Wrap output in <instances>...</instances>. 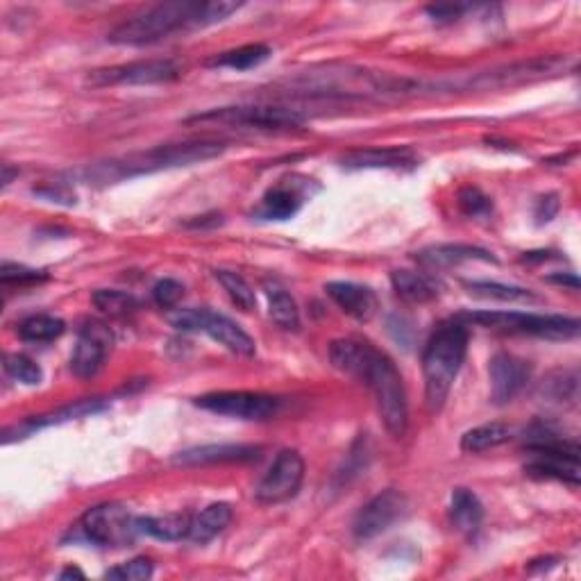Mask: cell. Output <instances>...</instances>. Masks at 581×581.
Returning a JSON list of instances; mask_svg holds the SVG:
<instances>
[{
    "mask_svg": "<svg viewBox=\"0 0 581 581\" xmlns=\"http://www.w3.org/2000/svg\"><path fill=\"white\" fill-rule=\"evenodd\" d=\"M225 148L227 146L223 141L214 139L164 143V146L139 150V153H130L87 166L84 171H80V178L89 184H114L121 180L139 178V175H153L159 171H171V168L207 162V159L223 155Z\"/></svg>",
    "mask_w": 581,
    "mask_h": 581,
    "instance_id": "obj_1",
    "label": "cell"
},
{
    "mask_svg": "<svg viewBox=\"0 0 581 581\" xmlns=\"http://www.w3.org/2000/svg\"><path fill=\"white\" fill-rule=\"evenodd\" d=\"M468 325L457 318L443 323L432 334L423 352V380H425V407L429 414H439L448 402L452 384L457 380L468 350Z\"/></svg>",
    "mask_w": 581,
    "mask_h": 581,
    "instance_id": "obj_2",
    "label": "cell"
},
{
    "mask_svg": "<svg viewBox=\"0 0 581 581\" xmlns=\"http://www.w3.org/2000/svg\"><path fill=\"white\" fill-rule=\"evenodd\" d=\"M198 14L200 3H191V0H171V3L150 5L116 25L107 35V41L119 46L155 44V41L178 30L200 28Z\"/></svg>",
    "mask_w": 581,
    "mask_h": 581,
    "instance_id": "obj_3",
    "label": "cell"
},
{
    "mask_svg": "<svg viewBox=\"0 0 581 581\" xmlns=\"http://www.w3.org/2000/svg\"><path fill=\"white\" fill-rule=\"evenodd\" d=\"M357 382L366 384L368 389L373 391L377 411H380L386 432H389L393 439H402L409 427V407L402 375L398 373L393 361L386 357L384 352L373 350Z\"/></svg>",
    "mask_w": 581,
    "mask_h": 581,
    "instance_id": "obj_4",
    "label": "cell"
},
{
    "mask_svg": "<svg viewBox=\"0 0 581 581\" xmlns=\"http://www.w3.org/2000/svg\"><path fill=\"white\" fill-rule=\"evenodd\" d=\"M457 321L504 334H527L550 341H570L579 334L577 318L557 314H522V311H466Z\"/></svg>",
    "mask_w": 581,
    "mask_h": 581,
    "instance_id": "obj_5",
    "label": "cell"
},
{
    "mask_svg": "<svg viewBox=\"0 0 581 581\" xmlns=\"http://www.w3.org/2000/svg\"><path fill=\"white\" fill-rule=\"evenodd\" d=\"M187 123L227 125V128H255V130H298L305 125V116L289 107L243 105V107H221L205 114H196L187 119Z\"/></svg>",
    "mask_w": 581,
    "mask_h": 581,
    "instance_id": "obj_6",
    "label": "cell"
},
{
    "mask_svg": "<svg viewBox=\"0 0 581 581\" xmlns=\"http://www.w3.org/2000/svg\"><path fill=\"white\" fill-rule=\"evenodd\" d=\"M168 323L180 332H205L234 355L252 357L257 350L255 339L239 323L209 309H175L168 314Z\"/></svg>",
    "mask_w": 581,
    "mask_h": 581,
    "instance_id": "obj_7",
    "label": "cell"
},
{
    "mask_svg": "<svg viewBox=\"0 0 581 581\" xmlns=\"http://www.w3.org/2000/svg\"><path fill=\"white\" fill-rule=\"evenodd\" d=\"M570 66L568 57L561 55H547V57H534V60L525 62H513L500 69L477 73L475 78H468L459 87L463 89H479V91H493V89H509L520 87V84L538 82L545 78H557Z\"/></svg>",
    "mask_w": 581,
    "mask_h": 581,
    "instance_id": "obj_8",
    "label": "cell"
},
{
    "mask_svg": "<svg viewBox=\"0 0 581 581\" xmlns=\"http://www.w3.org/2000/svg\"><path fill=\"white\" fill-rule=\"evenodd\" d=\"M78 529L82 538L100 547H125L139 534L137 518H132L130 511L116 502L91 507L80 518Z\"/></svg>",
    "mask_w": 581,
    "mask_h": 581,
    "instance_id": "obj_9",
    "label": "cell"
},
{
    "mask_svg": "<svg viewBox=\"0 0 581 581\" xmlns=\"http://www.w3.org/2000/svg\"><path fill=\"white\" fill-rule=\"evenodd\" d=\"M196 407L218 416L241 420H268L280 411V398L255 391H216L196 398Z\"/></svg>",
    "mask_w": 581,
    "mask_h": 581,
    "instance_id": "obj_10",
    "label": "cell"
},
{
    "mask_svg": "<svg viewBox=\"0 0 581 581\" xmlns=\"http://www.w3.org/2000/svg\"><path fill=\"white\" fill-rule=\"evenodd\" d=\"M302 482H305V459L296 450H282L257 484L255 498L261 504L289 502L298 495Z\"/></svg>",
    "mask_w": 581,
    "mask_h": 581,
    "instance_id": "obj_11",
    "label": "cell"
},
{
    "mask_svg": "<svg viewBox=\"0 0 581 581\" xmlns=\"http://www.w3.org/2000/svg\"><path fill=\"white\" fill-rule=\"evenodd\" d=\"M180 78V66L173 60H139L130 64L107 66L89 73L87 82L94 87H116V84H159Z\"/></svg>",
    "mask_w": 581,
    "mask_h": 581,
    "instance_id": "obj_12",
    "label": "cell"
},
{
    "mask_svg": "<svg viewBox=\"0 0 581 581\" xmlns=\"http://www.w3.org/2000/svg\"><path fill=\"white\" fill-rule=\"evenodd\" d=\"M407 507V495L395 491V488L377 493L373 500H368L357 511L355 522H352V534H355L357 541H370V538L384 534L386 529L395 525L407 513Z\"/></svg>",
    "mask_w": 581,
    "mask_h": 581,
    "instance_id": "obj_13",
    "label": "cell"
},
{
    "mask_svg": "<svg viewBox=\"0 0 581 581\" xmlns=\"http://www.w3.org/2000/svg\"><path fill=\"white\" fill-rule=\"evenodd\" d=\"M114 336L109 332L105 323L89 321L82 325L78 343L71 355V370L73 375H78L80 380H89V377L98 375V370L103 368L105 357L109 348H112Z\"/></svg>",
    "mask_w": 581,
    "mask_h": 581,
    "instance_id": "obj_14",
    "label": "cell"
},
{
    "mask_svg": "<svg viewBox=\"0 0 581 581\" xmlns=\"http://www.w3.org/2000/svg\"><path fill=\"white\" fill-rule=\"evenodd\" d=\"M107 409V402L100 398H89V400H78L66 404V407H60L57 411H50V414H41V416H30L21 420V423H14L10 427L3 429V443H12V441H21L28 439L39 429L44 427H53V425H62V423H71V420H78L84 416H94L98 411Z\"/></svg>",
    "mask_w": 581,
    "mask_h": 581,
    "instance_id": "obj_15",
    "label": "cell"
},
{
    "mask_svg": "<svg viewBox=\"0 0 581 581\" xmlns=\"http://www.w3.org/2000/svg\"><path fill=\"white\" fill-rule=\"evenodd\" d=\"M491 375V398L495 404L516 400L527 382L532 380V364L511 352H498L488 366Z\"/></svg>",
    "mask_w": 581,
    "mask_h": 581,
    "instance_id": "obj_16",
    "label": "cell"
},
{
    "mask_svg": "<svg viewBox=\"0 0 581 581\" xmlns=\"http://www.w3.org/2000/svg\"><path fill=\"white\" fill-rule=\"evenodd\" d=\"M259 445H243V443H212V445H196V448L182 450L173 457V463L178 466H212V463H248L259 459Z\"/></svg>",
    "mask_w": 581,
    "mask_h": 581,
    "instance_id": "obj_17",
    "label": "cell"
},
{
    "mask_svg": "<svg viewBox=\"0 0 581 581\" xmlns=\"http://www.w3.org/2000/svg\"><path fill=\"white\" fill-rule=\"evenodd\" d=\"M325 291L345 314L359 323H368L377 314V307H380L375 291L355 282H330L325 284Z\"/></svg>",
    "mask_w": 581,
    "mask_h": 581,
    "instance_id": "obj_18",
    "label": "cell"
},
{
    "mask_svg": "<svg viewBox=\"0 0 581 581\" xmlns=\"http://www.w3.org/2000/svg\"><path fill=\"white\" fill-rule=\"evenodd\" d=\"M341 164L345 168H352V171H361V168H414L418 164V157L407 146L361 148L345 155Z\"/></svg>",
    "mask_w": 581,
    "mask_h": 581,
    "instance_id": "obj_19",
    "label": "cell"
},
{
    "mask_svg": "<svg viewBox=\"0 0 581 581\" xmlns=\"http://www.w3.org/2000/svg\"><path fill=\"white\" fill-rule=\"evenodd\" d=\"M534 459L527 463V473L536 477L557 479V482L579 486V452H532Z\"/></svg>",
    "mask_w": 581,
    "mask_h": 581,
    "instance_id": "obj_20",
    "label": "cell"
},
{
    "mask_svg": "<svg viewBox=\"0 0 581 581\" xmlns=\"http://www.w3.org/2000/svg\"><path fill=\"white\" fill-rule=\"evenodd\" d=\"M452 527L466 538H473L484 520V507L470 488H454L450 498Z\"/></svg>",
    "mask_w": 581,
    "mask_h": 581,
    "instance_id": "obj_21",
    "label": "cell"
},
{
    "mask_svg": "<svg viewBox=\"0 0 581 581\" xmlns=\"http://www.w3.org/2000/svg\"><path fill=\"white\" fill-rule=\"evenodd\" d=\"M416 261L425 266H454L461 261H495L493 252L477 246H463V243H445V246H434L416 252Z\"/></svg>",
    "mask_w": 581,
    "mask_h": 581,
    "instance_id": "obj_22",
    "label": "cell"
},
{
    "mask_svg": "<svg viewBox=\"0 0 581 581\" xmlns=\"http://www.w3.org/2000/svg\"><path fill=\"white\" fill-rule=\"evenodd\" d=\"M375 348L368 341L361 339H339L330 345V361L336 370L359 380L361 370H364L370 352Z\"/></svg>",
    "mask_w": 581,
    "mask_h": 581,
    "instance_id": "obj_23",
    "label": "cell"
},
{
    "mask_svg": "<svg viewBox=\"0 0 581 581\" xmlns=\"http://www.w3.org/2000/svg\"><path fill=\"white\" fill-rule=\"evenodd\" d=\"M232 522V507L225 502L209 504L207 509H202L198 516L191 518L189 529V541L205 545L216 538L223 529Z\"/></svg>",
    "mask_w": 581,
    "mask_h": 581,
    "instance_id": "obj_24",
    "label": "cell"
},
{
    "mask_svg": "<svg viewBox=\"0 0 581 581\" xmlns=\"http://www.w3.org/2000/svg\"><path fill=\"white\" fill-rule=\"evenodd\" d=\"M189 529V513H166V516L137 518V532L159 538V541H182V538H189Z\"/></svg>",
    "mask_w": 581,
    "mask_h": 581,
    "instance_id": "obj_25",
    "label": "cell"
},
{
    "mask_svg": "<svg viewBox=\"0 0 581 581\" xmlns=\"http://www.w3.org/2000/svg\"><path fill=\"white\" fill-rule=\"evenodd\" d=\"M391 286L402 300L414 302V305H425L439 298V286L427 275L416 271H393Z\"/></svg>",
    "mask_w": 581,
    "mask_h": 581,
    "instance_id": "obj_26",
    "label": "cell"
},
{
    "mask_svg": "<svg viewBox=\"0 0 581 581\" xmlns=\"http://www.w3.org/2000/svg\"><path fill=\"white\" fill-rule=\"evenodd\" d=\"M302 198L296 189H289L280 184L261 198L257 207V216L266 218V221H286L300 212Z\"/></svg>",
    "mask_w": 581,
    "mask_h": 581,
    "instance_id": "obj_27",
    "label": "cell"
},
{
    "mask_svg": "<svg viewBox=\"0 0 581 581\" xmlns=\"http://www.w3.org/2000/svg\"><path fill=\"white\" fill-rule=\"evenodd\" d=\"M511 434H513L511 427L498 423V420H495V423L477 425L461 436V450L468 454H482L488 450H495L507 443L511 439Z\"/></svg>",
    "mask_w": 581,
    "mask_h": 581,
    "instance_id": "obj_28",
    "label": "cell"
},
{
    "mask_svg": "<svg viewBox=\"0 0 581 581\" xmlns=\"http://www.w3.org/2000/svg\"><path fill=\"white\" fill-rule=\"evenodd\" d=\"M264 289L268 296V314H271L273 323L284 327V330H298L300 309L291 293L277 282H266Z\"/></svg>",
    "mask_w": 581,
    "mask_h": 581,
    "instance_id": "obj_29",
    "label": "cell"
},
{
    "mask_svg": "<svg viewBox=\"0 0 581 581\" xmlns=\"http://www.w3.org/2000/svg\"><path fill=\"white\" fill-rule=\"evenodd\" d=\"M271 46L266 44H248L234 50H225V53L216 55L209 60V66H221V69H232V71H250L255 66L264 64L268 57H271Z\"/></svg>",
    "mask_w": 581,
    "mask_h": 581,
    "instance_id": "obj_30",
    "label": "cell"
},
{
    "mask_svg": "<svg viewBox=\"0 0 581 581\" xmlns=\"http://www.w3.org/2000/svg\"><path fill=\"white\" fill-rule=\"evenodd\" d=\"M64 330H66V325L62 318L39 314V316L25 318V321L19 325V336L28 343H50V341L60 339Z\"/></svg>",
    "mask_w": 581,
    "mask_h": 581,
    "instance_id": "obj_31",
    "label": "cell"
},
{
    "mask_svg": "<svg viewBox=\"0 0 581 581\" xmlns=\"http://www.w3.org/2000/svg\"><path fill=\"white\" fill-rule=\"evenodd\" d=\"M468 293H473L477 298H488V300H500V302H532L536 296L529 289H522V286H511L502 282H463Z\"/></svg>",
    "mask_w": 581,
    "mask_h": 581,
    "instance_id": "obj_32",
    "label": "cell"
},
{
    "mask_svg": "<svg viewBox=\"0 0 581 581\" xmlns=\"http://www.w3.org/2000/svg\"><path fill=\"white\" fill-rule=\"evenodd\" d=\"M94 307L109 318H123L128 314H134L139 309V300L130 296L125 291H114V289H98L91 296Z\"/></svg>",
    "mask_w": 581,
    "mask_h": 581,
    "instance_id": "obj_33",
    "label": "cell"
},
{
    "mask_svg": "<svg viewBox=\"0 0 581 581\" xmlns=\"http://www.w3.org/2000/svg\"><path fill=\"white\" fill-rule=\"evenodd\" d=\"M214 277L218 280V284L223 286L227 296H230V300L241 311H255L257 309L255 291H252V286L246 280H243V277L239 273L225 271V268H216Z\"/></svg>",
    "mask_w": 581,
    "mask_h": 581,
    "instance_id": "obj_34",
    "label": "cell"
},
{
    "mask_svg": "<svg viewBox=\"0 0 581 581\" xmlns=\"http://www.w3.org/2000/svg\"><path fill=\"white\" fill-rule=\"evenodd\" d=\"M3 366H5V373L10 375L12 380L23 382L28 386L39 384L41 377H44V373H41V368L35 364V361L25 355H19V352H14V355H5Z\"/></svg>",
    "mask_w": 581,
    "mask_h": 581,
    "instance_id": "obj_35",
    "label": "cell"
},
{
    "mask_svg": "<svg viewBox=\"0 0 581 581\" xmlns=\"http://www.w3.org/2000/svg\"><path fill=\"white\" fill-rule=\"evenodd\" d=\"M457 205L470 218H484L493 212V202L477 187H463L457 196Z\"/></svg>",
    "mask_w": 581,
    "mask_h": 581,
    "instance_id": "obj_36",
    "label": "cell"
},
{
    "mask_svg": "<svg viewBox=\"0 0 581 581\" xmlns=\"http://www.w3.org/2000/svg\"><path fill=\"white\" fill-rule=\"evenodd\" d=\"M48 275L44 271H35V268L12 264V261H5L3 268H0V282L3 286H30L46 282Z\"/></svg>",
    "mask_w": 581,
    "mask_h": 581,
    "instance_id": "obj_37",
    "label": "cell"
},
{
    "mask_svg": "<svg viewBox=\"0 0 581 581\" xmlns=\"http://www.w3.org/2000/svg\"><path fill=\"white\" fill-rule=\"evenodd\" d=\"M155 566L153 561L146 559V557H137L128 563H121V566H116L112 570H107V579H119V581H141V579H148L153 577Z\"/></svg>",
    "mask_w": 581,
    "mask_h": 581,
    "instance_id": "obj_38",
    "label": "cell"
},
{
    "mask_svg": "<svg viewBox=\"0 0 581 581\" xmlns=\"http://www.w3.org/2000/svg\"><path fill=\"white\" fill-rule=\"evenodd\" d=\"M543 393L550 400H575L577 398V373H557L543 384Z\"/></svg>",
    "mask_w": 581,
    "mask_h": 581,
    "instance_id": "obj_39",
    "label": "cell"
},
{
    "mask_svg": "<svg viewBox=\"0 0 581 581\" xmlns=\"http://www.w3.org/2000/svg\"><path fill=\"white\" fill-rule=\"evenodd\" d=\"M184 296V286L178 280L164 277L153 286V298L162 309H175Z\"/></svg>",
    "mask_w": 581,
    "mask_h": 581,
    "instance_id": "obj_40",
    "label": "cell"
},
{
    "mask_svg": "<svg viewBox=\"0 0 581 581\" xmlns=\"http://www.w3.org/2000/svg\"><path fill=\"white\" fill-rule=\"evenodd\" d=\"M559 209H561V202H559V196H557V193H547V196L538 198L536 209H534L536 223H538V225L550 223L552 218L559 214Z\"/></svg>",
    "mask_w": 581,
    "mask_h": 581,
    "instance_id": "obj_41",
    "label": "cell"
},
{
    "mask_svg": "<svg viewBox=\"0 0 581 581\" xmlns=\"http://www.w3.org/2000/svg\"><path fill=\"white\" fill-rule=\"evenodd\" d=\"M35 196H41V198H46L50 202H62V205H73V202H75L73 193L69 189L60 187V184H48V187H39V189H35Z\"/></svg>",
    "mask_w": 581,
    "mask_h": 581,
    "instance_id": "obj_42",
    "label": "cell"
},
{
    "mask_svg": "<svg viewBox=\"0 0 581 581\" xmlns=\"http://www.w3.org/2000/svg\"><path fill=\"white\" fill-rule=\"evenodd\" d=\"M466 10H468L466 5H429L427 14L432 16L434 21H454Z\"/></svg>",
    "mask_w": 581,
    "mask_h": 581,
    "instance_id": "obj_43",
    "label": "cell"
},
{
    "mask_svg": "<svg viewBox=\"0 0 581 581\" xmlns=\"http://www.w3.org/2000/svg\"><path fill=\"white\" fill-rule=\"evenodd\" d=\"M547 280H550V282H557V284H568L572 291H577V289H579L577 275H572V273H568V275H550V277H547Z\"/></svg>",
    "mask_w": 581,
    "mask_h": 581,
    "instance_id": "obj_44",
    "label": "cell"
},
{
    "mask_svg": "<svg viewBox=\"0 0 581 581\" xmlns=\"http://www.w3.org/2000/svg\"><path fill=\"white\" fill-rule=\"evenodd\" d=\"M60 579H84V572L80 568L69 566L60 572Z\"/></svg>",
    "mask_w": 581,
    "mask_h": 581,
    "instance_id": "obj_45",
    "label": "cell"
},
{
    "mask_svg": "<svg viewBox=\"0 0 581 581\" xmlns=\"http://www.w3.org/2000/svg\"><path fill=\"white\" fill-rule=\"evenodd\" d=\"M14 175H19V168H12V164H3V187L12 182Z\"/></svg>",
    "mask_w": 581,
    "mask_h": 581,
    "instance_id": "obj_46",
    "label": "cell"
}]
</instances>
